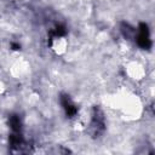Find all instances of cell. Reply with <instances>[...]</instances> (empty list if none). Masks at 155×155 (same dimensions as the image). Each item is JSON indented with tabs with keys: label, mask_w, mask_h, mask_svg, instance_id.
<instances>
[{
	"label": "cell",
	"mask_w": 155,
	"mask_h": 155,
	"mask_svg": "<svg viewBox=\"0 0 155 155\" xmlns=\"http://www.w3.org/2000/svg\"><path fill=\"white\" fill-rule=\"evenodd\" d=\"M137 44L139 47L148 50L151 46V40H150V34H149V29L148 25L145 23H140L138 27V34H137Z\"/></svg>",
	"instance_id": "1"
},
{
	"label": "cell",
	"mask_w": 155,
	"mask_h": 155,
	"mask_svg": "<svg viewBox=\"0 0 155 155\" xmlns=\"http://www.w3.org/2000/svg\"><path fill=\"white\" fill-rule=\"evenodd\" d=\"M61 103H62L63 109L65 110V114H67L68 117L75 116V114L78 113V108H76V105L71 102V99L69 98V96L63 94V96L61 97Z\"/></svg>",
	"instance_id": "2"
},
{
	"label": "cell",
	"mask_w": 155,
	"mask_h": 155,
	"mask_svg": "<svg viewBox=\"0 0 155 155\" xmlns=\"http://www.w3.org/2000/svg\"><path fill=\"white\" fill-rule=\"evenodd\" d=\"M10 125H11V128L13 130V132H19L21 130V120L18 116H11L10 119Z\"/></svg>",
	"instance_id": "3"
},
{
	"label": "cell",
	"mask_w": 155,
	"mask_h": 155,
	"mask_svg": "<svg viewBox=\"0 0 155 155\" xmlns=\"http://www.w3.org/2000/svg\"><path fill=\"white\" fill-rule=\"evenodd\" d=\"M65 34V28L64 27H62V25H57L54 29H53V36L54 38H61V36H63Z\"/></svg>",
	"instance_id": "4"
}]
</instances>
